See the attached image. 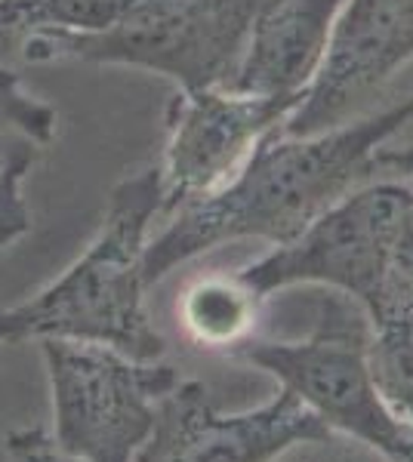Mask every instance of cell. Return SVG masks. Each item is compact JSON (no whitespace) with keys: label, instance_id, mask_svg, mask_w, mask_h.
I'll list each match as a JSON object with an SVG mask.
<instances>
[{"label":"cell","instance_id":"obj_14","mask_svg":"<svg viewBox=\"0 0 413 462\" xmlns=\"http://www.w3.org/2000/svg\"><path fill=\"white\" fill-rule=\"evenodd\" d=\"M41 145L22 133L0 130V250L32 231V210L22 195Z\"/></svg>","mask_w":413,"mask_h":462},{"label":"cell","instance_id":"obj_19","mask_svg":"<svg viewBox=\"0 0 413 462\" xmlns=\"http://www.w3.org/2000/svg\"><path fill=\"white\" fill-rule=\"evenodd\" d=\"M398 287H401L404 302L413 309V222L404 231L401 250H398Z\"/></svg>","mask_w":413,"mask_h":462},{"label":"cell","instance_id":"obj_8","mask_svg":"<svg viewBox=\"0 0 413 462\" xmlns=\"http://www.w3.org/2000/svg\"><path fill=\"white\" fill-rule=\"evenodd\" d=\"M324 435V422L284 389L257 410L220 413L204 383L179 379L157 401L155 429L133 462H272L287 447Z\"/></svg>","mask_w":413,"mask_h":462},{"label":"cell","instance_id":"obj_6","mask_svg":"<svg viewBox=\"0 0 413 462\" xmlns=\"http://www.w3.org/2000/svg\"><path fill=\"white\" fill-rule=\"evenodd\" d=\"M52 394V441L84 462H133L155 429L157 401L179 383L173 364L108 346L41 339Z\"/></svg>","mask_w":413,"mask_h":462},{"label":"cell","instance_id":"obj_2","mask_svg":"<svg viewBox=\"0 0 413 462\" xmlns=\"http://www.w3.org/2000/svg\"><path fill=\"white\" fill-rule=\"evenodd\" d=\"M157 163L124 176L111 189L102 226L74 263L32 300L0 311V346L28 339L96 342L136 361H161L167 342L145 309L142 253L161 213Z\"/></svg>","mask_w":413,"mask_h":462},{"label":"cell","instance_id":"obj_15","mask_svg":"<svg viewBox=\"0 0 413 462\" xmlns=\"http://www.w3.org/2000/svg\"><path fill=\"white\" fill-rule=\"evenodd\" d=\"M0 130L22 133L37 145L52 143L59 130V111L28 93L19 74L6 65H0Z\"/></svg>","mask_w":413,"mask_h":462},{"label":"cell","instance_id":"obj_16","mask_svg":"<svg viewBox=\"0 0 413 462\" xmlns=\"http://www.w3.org/2000/svg\"><path fill=\"white\" fill-rule=\"evenodd\" d=\"M272 462H386V459H380L367 447L330 431L324 438H309V441L287 447Z\"/></svg>","mask_w":413,"mask_h":462},{"label":"cell","instance_id":"obj_12","mask_svg":"<svg viewBox=\"0 0 413 462\" xmlns=\"http://www.w3.org/2000/svg\"><path fill=\"white\" fill-rule=\"evenodd\" d=\"M367 364L382 401L413 429V309L404 296L382 318L371 320Z\"/></svg>","mask_w":413,"mask_h":462},{"label":"cell","instance_id":"obj_18","mask_svg":"<svg viewBox=\"0 0 413 462\" xmlns=\"http://www.w3.org/2000/svg\"><path fill=\"white\" fill-rule=\"evenodd\" d=\"M373 170H389L395 176H404L413 182V143L401 148H389V143L380 148L373 158Z\"/></svg>","mask_w":413,"mask_h":462},{"label":"cell","instance_id":"obj_1","mask_svg":"<svg viewBox=\"0 0 413 462\" xmlns=\"http://www.w3.org/2000/svg\"><path fill=\"white\" fill-rule=\"evenodd\" d=\"M413 121V96L312 136L268 133L222 189L173 213L167 228L145 244L142 278L152 287L220 244L257 237L290 244L352 189L373 173V158Z\"/></svg>","mask_w":413,"mask_h":462},{"label":"cell","instance_id":"obj_3","mask_svg":"<svg viewBox=\"0 0 413 462\" xmlns=\"http://www.w3.org/2000/svg\"><path fill=\"white\" fill-rule=\"evenodd\" d=\"M410 222V185L398 179H367L299 237L238 268V274L262 300L275 290L318 284L355 300L367 318L377 320L401 300L398 250Z\"/></svg>","mask_w":413,"mask_h":462},{"label":"cell","instance_id":"obj_17","mask_svg":"<svg viewBox=\"0 0 413 462\" xmlns=\"http://www.w3.org/2000/svg\"><path fill=\"white\" fill-rule=\"evenodd\" d=\"M6 457L10 462H84L78 457H69L65 450H59V444L52 441L41 426L34 429H16L4 438Z\"/></svg>","mask_w":413,"mask_h":462},{"label":"cell","instance_id":"obj_10","mask_svg":"<svg viewBox=\"0 0 413 462\" xmlns=\"http://www.w3.org/2000/svg\"><path fill=\"white\" fill-rule=\"evenodd\" d=\"M345 0H262L229 89L253 96H299L327 53Z\"/></svg>","mask_w":413,"mask_h":462},{"label":"cell","instance_id":"obj_11","mask_svg":"<svg viewBox=\"0 0 413 462\" xmlns=\"http://www.w3.org/2000/svg\"><path fill=\"white\" fill-rule=\"evenodd\" d=\"M262 302L238 272H210L185 287L176 315L183 333L198 348L235 355L257 333Z\"/></svg>","mask_w":413,"mask_h":462},{"label":"cell","instance_id":"obj_7","mask_svg":"<svg viewBox=\"0 0 413 462\" xmlns=\"http://www.w3.org/2000/svg\"><path fill=\"white\" fill-rule=\"evenodd\" d=\"M299 96H253L229 87L176 89L167 106L161 170V213H176L222 189L268 133L299 108Z\"/></svg>","mask_w":413,"mask_h":462},{"label":"cell","instance_id":"obj_9","mask_svg":"<svg viewBox=\"0 0 413 462\" xmlns=\"http://www.w3.org/2000/svg\"><path fill=\"white\" fill-rule=\"evenodd\" d=\"M413 59V0H345L305 99L281 126L312 136L345 124L367 96Z\"/></svg>","mask_w":413,"mask_h":462},{"label":"cell","instance_id":"obj_13","mask_svg":"<svg viewBox=\"0 0 413 462\" xmlns=\"http://www.w3.org/2000/svg\"><path fill=\"white\" fill-rule=\"evenodd\" d=\"M136 4L139 0H0V25L19 37L41 32L99 34Z\"/></svg>","mask_w":413,"mask_h":462},{"label":"cell","instance_id":"obj_4","mask_svg":"<svg viewBox=\"0 0 413 462\" xmlns=\"http://www.w3.org/2000/svg\"><path fill=\"white\" fill-rule=\"evenodd\" d=\"M262 0H139L99 34H25L28 62L127 65L176 89L229 87Z\"/></svg>","mask_w":413,"mask_h":462},{"label":"cell","instance_id":"obj_5","mask_svg":"<svg viewBox=\"0 0 413 462\" xmlns=\"http://www.w3.org/2000/svg\"><path fill=\"white\" fill-rule=\"evenodd\" d=\"M309 339H250L238 357L272 374L333 435L373 450L386 462H413V429L382 401L367 364L371 318L355 300L330 290Z\"/></svg>","mask_w":413,"mask_h":462}]
</instances>
